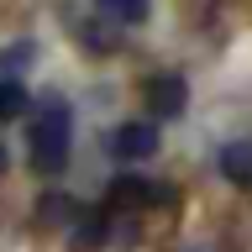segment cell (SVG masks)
<instances>
[{
	"label": "cell",
	"instance_id": "obj_1",
	"mask_svg": "<svg viewBox=\"0 0 252 252\" xmlns=\"http://www.w3.org/2000/svg\"><path fill=\"white\" fill-rule=\"evenodd\" d=\"M74 153V116L63 94H47L42 105L32 110V163L37 173H63Z\"/></svg>",
	"mask_w": 252,
	"mask_h": 252
},
{
	"label": "cell",
	"instance_id": "obj_2",
	"mask_svg": "<svg viewBox=\"0 0 252 252\" xmlns=\"http://www.w3.org/2000/svg\"><path fill=\"white\" fill-rule=\"evenodd\" d=\"M142 94H147V116H153V121H173V116H184V105H189L184 74H153L142 84Z\"/></svg>",
	"mask_w": 252,
	"mask_h": 252
},
{
	"label": "cell",
	"instance_id": "obj_3",
	"mask_svg": "<svg viewBox=\"0 0 252 252\" xmlns=\"http://www.w3.org/2000/svg\"><path fill=\"white\" fill-rule=\"evenodd\" d=\"M110 153L121 158V163H147V158H158V126L153 121H121L110 131Z\"/></svg>",
	"mask_w": 252,
	"mask_h": 252
},
{
	"label": "cell",
	"instance_id": "obj_4",
	"mask_svg": "<svg viewBox=\"0 0 252 252\" xmlns=\"http://www.w3.org/2000/svg\"><path fill=\"white\" fill-rule=\"evenodd\" d=\"M94 16L110 32H131V27H142L153 16V0H94Z\"/></svg>",
	"mask_w": 252,
	"mask_h": 252
},
{
	"label": "cell",
	"instance_id": "obj_5",
	"mask_svg": "<svg viewBox=\"0 0 252 252\" xmlns=\"http://www.w3.org/2000/svg\"><path fill=\"white\" fill-rule=\"evenodd\" d=\"M220 173L236 189H252V142H226L220 147Z\"/></svg>",
	"mask_w": 252,
	"mask_h": 252
},
{
	"label": "cell",
	"instance_id": "obj_6",
	"mask_svg": "<svg viewBox=\"0 0 252 252\" xmlns=\"http://www.w3.org/2000/svg\"><path fill=\"white\" fill-rule=\"evenodd\" d=\"M79 210H84V205H74L68 194H42V200H37V226H74Z\"/></svg>",
	"mask_w": 252,
	"mask_h": 252
},
{
	"label": "cell",
	"instance_id": "obj_7",
	"mask_svg": "<svg viewBox=\"0 0 252 252\" xmlns=\"http://www.w3.org/2000/svg\"><path fill=\"white\" fill-rule=\"evenodd\" d=\"M27 84L21 79H0V126L5 121H16V116H27Z\"/></svg>",
	"mask_w": 252,
	"mask_h": 252
},
{
	"label": "cell",
	"instance_id": "obj_8",
	"mask_svg": "<svg viewBox=\"0 0 252 252\" xmlns=\"http://www.w3.org/2000/svg\"><path fill=\"white\" fill-rule=\"evenodd\" d=\"M5 168H11V153H5V142H0V173H5Z\"/></svg>",
	"mask_w": 252,
	"mask_h": 252
},
{
	"label": "cell",
	"instance_id": "obj_9",
	"mask_svg": "<svg viewBox=\"0 0 252 252\" xmlns=\"http://www.w3.org/2000/svg\"><path fill=\"white\" fill-rule=\"evenodd\" d=\"M189 252H205V247H189Z\"/></svg>",
	"mask_w": 252,
	"mask_h": 252
}]
</instances>
